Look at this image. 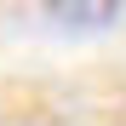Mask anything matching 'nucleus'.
Listing matches in <instances>:
<instances>
[{
    "mask_svg": "<svg viewBox=\"0 0 126 126\" xmlns=\"http://www.w3.org/2000/svg\"><path fill=\"white\" fill-rule=\"evenodd\" d=\"M46 12L69 29H103L120 17V0H46Z\"/></svg>",
    "mask_w": 126,
    "mask_h": 126,
    "instance_id": "obj_1",
    "label": "nucleus"
}]
</instances>
